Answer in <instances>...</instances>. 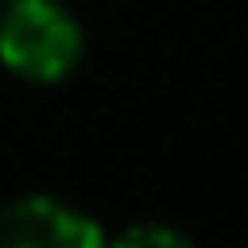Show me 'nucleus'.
Returning <instances> with one entry per match:
<instances>
[{
	"label": "nucleus",
	"mask_w": 248,
	"mask_h": 248,
	"mask_svg": "<svg viewBox=\"0 0 248 248\" xmlns=\"http://www.w3.org/2000/svg\"><path fill=\"white\" fill-rule=\"evenodd\" d=\"M0 248H106L90 216L49 195H25L0 212Z\"/></svg>",
	"instance_id": "2"
},
{
	"label": "nucleus",
	"mask_w": 248,
	"mask_h": 248,
	"mask_svg": "<svg viewBox=\"0 0 248 248\" xmlns=\"http://www.w3.org/2000/svg\"><path fill=\"white\" fill-rule=\"evenodd\" d=\"M81 29L57 0H13L0 16V61L16 78L57 81L78 65Z\"/></svg>",
	"instance_id": "1"
},
{
	"label": "nucleus",
	"mask_w": 248,
	"mask_h": 248,
	"mask_svg": "<svg viewBox=\"0 0 248 248\" xmlns=\"http://www.w3.org/2000/svg\"><path fill=\"white\" fill-rule=\"evenodd\" d=\"M114 248H191V244L179 232L163 228V224H139V228L122 232L114 240Z\"/></svg>",
	"instance_id": "3"
}]
</instances>
